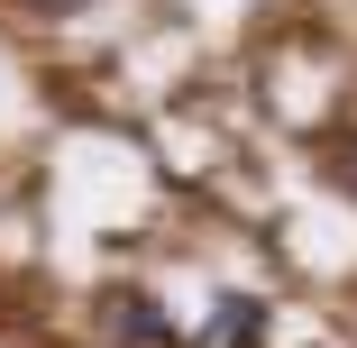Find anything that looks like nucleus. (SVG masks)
Wrapping results in <instances>:
<instances>
[{
  "label": "nucleus",
  "instance_id": "nucleus-3",
  "mask_svg": "<svg viewBox=\"0 0 357 348\" xmlns=\"http://www.w3.org/2000/svg\"><path fill=\"white\" fill-rule=\"evenodd\" d=\"M330 183H339V192H357V137H348V147H330Z\"/></svg>",
  "mask_w": 357,
  "mask_h": 348
},
{
  "label": "nucleus",
  "instance_id": "nucleus-2",
  "mask_svg": "<svg viewBox=\"0 0 357 348\" xmlns=\"http://www.w3.org/2000/svg\"><path fill=\"white\" fill-rule=\"evenodd\" d=\"M110 339H119V348H174V321H165L147 294H119V303H110Z\"/></svg>",
  "mask_w": 357,
  "mask_h": 348
},
{
  "label": "nucleus",
  "instance_id": "nucleus-1",
  "mask_svg": "<svg viewBox=\"0 0 357 348\" xmlns=\"http://www.w3.org/2000/svg\"><path fill=\"white\" fill-rule=\"evenodd\" d=\"M192 348H266V303L257 294H220V303L202 312Z\"/></svg>",
  "mask_w": 357,
  "mask_h": 348
},
{
  "label": "nucleus",
  "instance_id": "nucleus-4",
  "mask_svg": "<svg viewBox=\"0 0 357 348\" xmlns=\"http://www.w3.org/2000/svg\"><path fill=\"white\" fill-rule=\"evenodd\" d=\"M37 10H74V0H37Z\"/></svg>",
  "mask_w": 357,
  "mask_h": 348
}]
</instances>
